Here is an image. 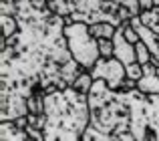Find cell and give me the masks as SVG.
I'll return each mask as SVG.
<instances>
[{
  "instance_id": "cell-8",
  "label": "cell",
  "mask_w": 159,
  "mask_h": 141,
  "mask_svg": "<svg viewBox=\"0 0 159 141\" xmlns=\"http://www.w3.org/2000/svg\"><path fill=\"white\" fill-rule=\"evenodd\" d=\"M137 89L145 95H159V75L153 65L143 67V77L137 81Z\"/></svg>"
},
{
  "instance_id": "cell-23",
  "label": "cell",
  "mask_w": 159,
  "mask_h": 141,
  "mask_svg": "<svg viewBox=\"0 0 159 141\" xmlns=\"http://www.w3.org/2000/svg\"><path fill=\"white\" fill-rule=\"evenodd\" d=\"M155 70H157V75H159V67H155Z\"/></svg>"
},
{
  "instance_id": "cell-10",
  "label": "cell",
  "mask_w": 159,
  "mask_h": 141,
  "mask_svg": "<svg viewBox=\"0 0 159 141\" xmlns=\"http://www.w3.org/2000/svg\"><path fill=\"white\" fill-rule=\"evenodd\" d=\"M26 131L18 129L14 121H2L0 125V141H26Z\"/></svg>"
},
{
  "instance_id": "cell-2",
  "label": "cell",
  "mask_w": 159,
  "mask_h": 141,
  "mask_svg": "<svg viewBox=\"0 0 159 141\" xmlns=\"http://www.w3.org/2000/svg\"><path fill=\"white\" fill-rule=\"evenodd\" d=\"M44 141H81L91 125L89 97L69 87L52 91L44 99Z\"/></svg>"
},
{
  "instance_id": "cell-17",
  "label": "cell",
  "mask_w": 159,
  "mask_h": 141,
  "mask_svg": "<svg viewBox=\"0 0 159 141\" xmlns=\"http://www.w3.org/2000/svg\"><path fill=\"white\" fill-rule=\"evenodd\" d=\"M99 52H101V59H113L115 55V44L109 39H101L99 40Z\"/></svg>"
},
{
  "instance_id": "cell-12",
  "label": "cell",
  "mask_w": 159,
  "mask_h": 141,
  "mask_svg": "<svg viewBox=\"0 0 159 141\" xmlns=\"http://www.w3.org/2000/svg\"><path fill=\"white\" fill-rule=\"evenodd\" d=\"M89 30H91V34H93L97 40H101V39H109V40H113V36L117 34V28L113 26V24H109V22L91 24Z\"/></svg>"
},
{
  "instance_id": "cell-9",
  "label": "cell",
  "mask_w": 159,
  "mask_h": 141,
  "mask_svg": "<svg viewBox=\"0 0 159 141\" xmlns=\"http://www.w3.org/2000/svg\"><path fill=\"white\" fill-rule=\"evenodd\" d=\"M115 4L119 6V18L121 22H131L133 18L141 14V6L139 0H115Z\"/></svg>"
},
{
  "instance_id": "cell-7",
  "label": "cell",
  "mask_w": 159,
  "mask_h": 141,
  "mask_svg": "<svg viewBox=\"0 0 159 141\" xmlns=\"http://www.w3.org/2000/svg\"><path fill=\"white\" fill-rule=\"evenodd\" d=\"M129 24H131V26L137 30L139 39L147 44L149 52H151V65H153V67H159V34H155V32L149 30V28H145L143 24H141L139 16H137V18H133Z\"/></svg>"
},
{
  "instance_id": "cell-24",
  "label": "cell",
  "mask_w": 159,
  "mask_h": 141,
  "mask_svg": "<svg viewBox=\"0 0 159 141\" xmlns=\"http://www.w3.org/2000/svg\"><path fill=\"white\" fill-rule=\"evenodd\" d=\"M26 141H34V139H30V137H28V139H26Z\"/></svg>"
},
{
  "instance_id": "cell-6",
  "label": "cell",
  "mask_w": 159,
  "mask_h": 141,
  "mask_svg": "<svg viewBox=\"0 0 159 141\" xmlns=\"http://www.w3.org/2000/svg\"><path fill=\"white\" fill-rule=\"evenodd\" d=\"M113 44H115V55L113 57H115L119 63H123L125 67L137 63L135 47H133L131 43H127V39H125V34H123V26L117 28V34L113 36Z\"/></svg>"
},
{
  "instance_id": "cell-22",
  "label": "cell",
  "mask_w": 159,
  "mask_h": 141,
  "mask_svg": "<svg viewBox=\"0 0 159 141\" xmlns=\"http://www.w3.org/2000/svg\"><path fill=\"white\" fill-rule=\"evenodd\" d=\"M153 2H155V6H159V0H153Z\"/></svg>"
},
{
  "instance_id": "cell-1",
  "label": "cell",
  "mask_w": 159,
  "mask_h": 141,
  "mask_svg": "<svg viewBox=\"0 0 159 141\" xmlns=\"http://www.w3.org/2000/svg\"><path fill=\"white\" fill-rule=\"evenodd\" d=\"M0 14L14 16L18 32L0 40V121L28 115L34 89H69L62 67L73 61L66 47V18L57 16L47 0H0Z\"/></svg>"
},
{
  "instance_id": "cell-4",
  "label": "cell",
  "mask_w": 159,
  "mask_h": 141,
  "mask_svg": "<svg viewBox=\"0 0 159 141\" xmlns=\"http://www.w3.org/2000/svg\"><path fill=\"white\" fill-rule=\"evenodd\" d=\"M70 22H83V24H99L109 22L115 28L123 26L119 18V6L115 0H79L75 12L69 16Z\"/></svg>"
},
{
  "instance_id": "cell-19",
  "label": "cell",
  "mask_w": 159,
  "mask_h": 141,
  "mask_svg": "<svg viewBox=\"0 0 159 141\" xmlns=\"http://www.w3.org/2000/svg\"><path fill=\"white\" fill-rule=\"evenodd\" d=\"M143 77V67L139 63H133L127 67V79H133V81H139Z\"/></svg>"
},
{
  "instance_id": "cell-15",
  "label": "cell",
  "mask_w": 159,
  "mask_h": 141,
  "mask_svg": "<svg viewBox=\"0 0 159 141\" xmlns=\"http://www.w3.org/2000/svg\"><path fill=\"white\" fill-rule=\"evenodd\" d=\"M0 22H2V39H10L18 32V20L14 16H8V14H0Z\"/></svg>"
},
{
  "instance_id": "cell-14",
  "label": "cell",
  "mask_w": 159,
  "mask_h": 141,
  "mask_svg": "<svg viewBox=\"0 0 159 141\" xmlns=\"http://www.w3.org/2000/svg\"><path fill=\"white\" fill-rule=\"evenodd\" d=\"M93 85H95V79L91 77L89 70H85V73H83L81 77H79L70 87H73L77 93H81V95H89V93H91V89H93Z\"/></svg>"
},
{
  "instance_id": "cell-11",
  "label": "cell",
  "mask_w": 159,
  "mask_h": 141,
  "mask_svg": "<svg viewBox=\"0 0 159 141\" xmlns=\"http://www.w3.org/2000/svg\"><path fill=\"white\" fill-rule=\"evenodd\" d=\"M47 2H48L51 10H52L57 16L69 18V16L75 12V8H77V2H79V0H47Z\"/></svg>"
},
{
  "instance_id": "cell-3",
  "label": "cell",
  "mask_w": 159,
  "mask_h": 141,
  "mask_svg": "<svg viewBox=\"0 0 159 141\" xmlns=\"http://www.w3.org/2000/svg\"><path fill=\"white\" fill-rule=\"evenodd\" d=\"M65 39H66V47H69V52H70V57H73V61H77L85 70H91L97 65V61L101 59L99 40L91 34L89 24L70 22V20L66 18Z\"/></svg>"
},
{
  "instance_id": "cell-21",
  "label": "cell",
  "mask_w": 159,
  "mask_h": 141,
  "mask_svg": "<svg viewBox=\"0 0 159 141\" xmlns=\"http://www.w3.org/2000/svg\"><path fill=\"white\" fill-rule=\"evenodd\" d=\"M139 6H141V12H147L151 8H155V2L153 0H139Z\"/></svg>"
},
{
  "instance_id": "cell-20",
  "label": "cell",
  "mask_w": 159,
  "mask_h": 141,
  "mask_svg": "<svg viewBox=\"0 0 159 141\" xmlns=\"http://www.w3.org/2000/svg\"><path fill=\"white\" fill-rule=\"evenodd\" d=\"M137 89V81H133V79H125L123 85H121V93H129V91H135Z\"/></svg>"
},
{
  "instance_id": "cell-18",
  "label": "cell",
  "mask_w": 159,
  "mask_h": 141,
  "mask_svg": "<svg viewBox=\"0 0 159 141\" xmlns=\"http://www.w3.org/2000/svg\"><path fill=\"white\" fill-rule=\"evenodd\" d=\"M81 141H109V137L105 133H101V131H97L95 127H87V131L83 133V139Z\"/></svg>"
},
{
  "instance_id": "cell-13",
  "label": "cell",
  "mask_w": 159,
  "mask_h": 141,
  "mask_svg": "<svg viewBox=\"0 0 159 141\" xmlns=\"http://www.w3.org/2000/svg\"><path fill=\"white\" fill-rule=\"evenodd\" d=\"M139 20L145 28H149V30H153L155 34H159V6L151 8V10H147V12H141Z\"/></svg>"
},
{
  "instance_id": "cell-5",
  "label": "cell",
  "mask_w": 159,
  "mask_h": 141,
  "mask_svg": "<svg viewBox=\"0 0 159 141\" xmlns=\"http://www.w3.org/2000/svg\"><path fill=\"white\" fill-rule=\"evenodd\" d=\"M89 73L95 81H105L107 87L113 91H119L123 81L127 79V67L123 63H119L115 57L113 59H99L97 65Z\"/></svg>"
},
{
  "instance_id": "cell-16",
  "label": "cell",
  "mask_w": 159,
  "mask_h": 141,
  "mask_svg": "<svg viewBox=\"0 0 159 141\" xmlns=\"http://www.w3.org/2000/svg\"><path fill=\"white\" fill-rule=\"evenodd\" d=\"M135 55H137V63H139L141 67L151 65V52H149L147 44H145L143 40H139V43L135 44Z\"/></svg>"
}]
</instances>
